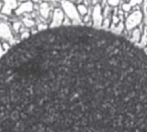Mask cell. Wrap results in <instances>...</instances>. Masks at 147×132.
Wrapping results in <instances>:
<instances>
[{
    "label": "cell",
    "instance_id": "6da1fadb",
    "mask_svg": "<svg viewBox=\"0 0 147 132\" xmlns=\"http://www.w3.org/2000/svg\"><path fill=\"white\" fill-rule=\"evenodd\" d=\"M0 132H147V54L80 25L22 40L0 58Z\"/></svg>",
    "mask_w": 147,
    "mask_h": 132
},
{
    "label": "cell",
    "instance_id": "7a4b0ae2",
    "mask_svg": "<svg viewBox=\"0 0 147 132\" xmlns=\"http://www.w3.org/2000/svg\"><path fill=\"white\" fill-rule=\"evenodd\" d=\"M6 3L4 6H3L2 8V13L3 14H6V15H9L10 14L11 10L16 9L17 4H16V0H5Z\"/></svg>",
    "mask_w": 147,
    "mask_h": 132
},
{
    "label": "cell",
    "instance_id": "3957f363",
    "mask_svg": "<svg viewBox=\"0 0 147 132\" xmlns=\"http://www.w3.org/2000/svg\"><path fill=\"white\" fill-rule=\"evenodd\" d=\"M33 9V4L30 2H27V3H23L22 4H21L16 10L17 14H22L23 12H30Z\"/></svg>",
    "mask_w": 147,
    "mask_h": 132
},
{
    "label": "cell",
    "instance_id": "277c9868",
    "mask_svg": "<svg viewBox=\"0 0 147 132\" xmlns=\"http://www.w3.org/2000/svg\"><path fill=\"white\" fill-rule=\"evenodd\" d=\"M10 35L11 34H10L9 27L5 24H1L0 25V36L7 38V37H10Z\"/></svg>",
    "mask_w": 147,
    "mask_h": 132
},
{
    "label": "cell",
    "instance_id": "5b68a950",
    "mask_svg": "<svg viewBox=\"0 0 147 132\" xmlns=\"http://www.w3.org/2000/svg\"><path fill=\"white\" fill-rule=\"evenodd\" d=\"M2 8H3V4H2V3L0 2V9H2Z\"/></svg>",
    "mask_w": 147,
    "mask_h": 132
},
{
    "label": "cell",
    "instance_id": "8992f818",
    "mask_svg": "<svg viewBox=\"0 0 147 132\" xmlns=\"http://www.w3.org/2000/svg\"><path fill=\"white\" fill-rule=\"evenodd\" d=\"M2 51H3V47H2V46L0 45V52H1Z\"/></svg>",
    "mask_w": 147,
    "mask_h": 132
},
{
    "label": "cell",
    "instance_id": "52a82bcc",
    "mask_svg": "<svg viewBox=\"0 0 147 132\" xmlns=\"http://www.w3.org/2000/svg\"><path fill=\"white\" fill-rule=\"evenodd\" d=\"M20 1H22V2H24V1H27V0H20Z\"/></svg>",
    "mask_w": 147,
    "mask_h": 132
}]
</instances>
